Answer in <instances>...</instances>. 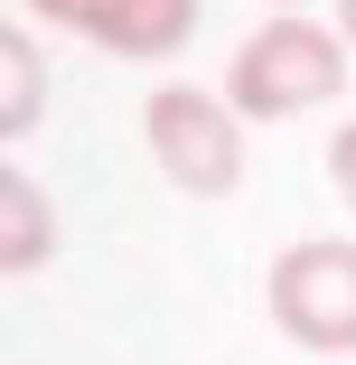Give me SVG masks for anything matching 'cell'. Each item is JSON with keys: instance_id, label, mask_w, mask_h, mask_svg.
I'll list each match as a JSON object with an SVG mask.
<instances>
[{"instance_id": "8992f818", "label": "cell", "mask_w": 356, "mask_h": 365, "mask_svg": "<svg viewBox=\"0 0 356 365\" xmlns=\"http://www.w3.org/2000/svg\"><path fill=\"white\" fill-rule=\"evenodd\" d=\"M0 76H10V94H0V131L29 140V131H38V94H47V56H38V38H29V29L0 38Z\"/></svg>"}, {"instance_id": "7a4b0ae2", "label": "cell", "mask_w": 356, "mask_h": 365, "mask_svg": "<svg viewBox=\"0 0 356 365\" xmlns=\"http://www.w3.org/2000/svg\"><path fill=\"white\" fill-rule=\"evenodd\" d=\"M141 140H151V160L178 197H235L244 187V113L216 103L206 85H160L151 113H141Z\"/></svg>"}, {"instance_id": "9c48e42d", "label": "cell", "mask_w": 356, "mask_h": 365, "mask_svg": "<svg viewBox=\"0 0 356 365\" xmlns=\"http://www.w3.org/2000/svg\"><path fill=\"white\" fill-rule=\"evenodd\" d=\"M337 38H347V47H356V0H337Z\"/></svg>"}, {"instance_id": "52a82bcc", "label": "cell", "mask_w": 356, "mask_h": 365, "mask_svg": "<svg viewBox=\"0 0 356 365\" xmlns=\"http://www.w3.org/2000/svg\"><path fill=\"white\" fill-rule=\"evenodd\" d=\"M328 187H337V206L356 215V122H347V131H328Z\"/></svg>"}, {"instance_id": "30bf717a", "label": "cell", "mask_w": 356, "mask_h": 365, "mask_svg": "<svg viewBox=\"0 0 356 365\" xmlns=\"http://www.w3.org/2000/svg\"><path fill=\"white\" fill-rule=\"evenodd\" d=\"M272 10H300V0H272Z\"/></svg>"}, {"instance_id": "5b68a950", "label": "cell", "mask_w": 356, "mask_h": 365, "mask_svg": "<svg viewBox=\"0 0 356 365\" xmlns=\"http://www.w3.org/2000/svg\"><path fill=\"white\" fill-rule=\"evenodd\" d=\"M47 253H56V206L29 169H10L0 178V272H38Z\"/></svg>"}, {"instance_id": "6da1fadb", "label": "cell", "mask_w": 356, "mask_h": 365, "mask_svg": "<svg viewBox=\"0 0 356 365\" xmlns=\"http://www.w3.org/2000/svg\"><path fill=\"white\" fill-rule=\"evenodd\" d=\"M337 85H347V38L319 29V19H300V10L263 19V29L235 47V66H225V103H235L244 122L319 113V103H337Z\"/></svg>"}, {"instance_id": "ba28073f", "label": "cell", "mask_w": 356, "mask_h": 365, "mask_svg": "<svg viewBox=\"0 0 356 365\" xmlns=\"http://www.w3.org/2000/svg\"><path fill=\"white\" fill-rule=\"evenodd\" d=\"M29 10H38V19H56V29H76V19H85V0H29Z\"/></svg>"}, {"instance_id": "277c9868", "label": "cell", "mask_w": 356, "mask_h": 365, "mask_svg": "<svg viewBox=\"0 0 356 365\" xmlns=\"http://www.w3.org/2000/svg\"><path fill=\"white\" fill-rule=\"evenodd\" d=\"M76 29L113 56H178L197 38V0H85Z\"/></svg>"}, {"instance_id": "3957f363", "label": "cell", "mask_w": 356, "mask_h": 365, "mask_svg": "<svg viewBox=\"0 0 356 365\" xmlns=\"http://www.w3.org/2000/svg\"><path fill=\"white\" fill-rule=\"evenodd\" d=\"M272 319L281 337H300L310 356H347L356 346V244L347 235H310L272 262Z\"/></svg>"}]
</instances>
